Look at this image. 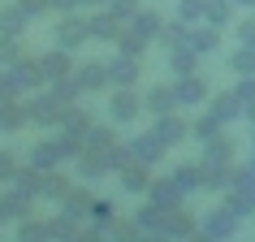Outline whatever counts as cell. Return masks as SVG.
Listing matches in <instances>:
<instances>
[{
    "label": "cell",
    "instance_id": "484cf974",
    "mask_svg": "<svg viewBox=\"0 0 255 242\" xmlns=\"http://www.w3.org/2000/svg\"><path fill=\"white\" fill-rule=\"evenodd\" d=\"M113 125H117V121H113ZM113 125H91V130H87V151H113L117 147Z\"/></svg>",
    "mask_w": 255,
    "mask_h": 242
},
{
    "label": "cell",
    "instance_id": "f1b7e54d",
    "mask_svg": "<svg viewBox=\"0 0 255 242\" xmlns=\"http://www.w3.org/2000/svg\"><path fill=\"white\" fill-rule=\"evenodd\" d=\"M169 65H173V74H195L199 52H195L190 43H182V48H173V52H169Z\"/></svg>",
    "mask_w": 255,
    "mask_h": 242
},
{
    "label": "cell",
    "instance_id": "bcb514c9",
    "mask_svg": "<svg viewBox=\"0 0 255 242\" xmlns=\"http://www.w3.org/2000/svg\"><path fill=\"white\" fill-rule=\"evenodd\" d=\"M82 4H108V0H82Z\"/></svg>",
    "mask_w": 255,
    "mask_h": 242
},
{
    "label": "cell",
    "instance_id": "8d00e7d4",
    "mask_svg": "<svg viewBox=\"0 0 255 242\" xmlns=\"http://www.w3.org/2000/svg\"><path fill=\"white\" fill-rule=\"evenodd\" d=\"M13 61H22V48H17V35H0V69H9Z\"/></svg>",
    "mask_w": 255,
    "mask_h": 242
},
{
    "label": "cell",
    "instance_id": "7dc6e473",
    "mask_svg": "<svg viewBox=\"0 0 255 242\" xmlns=\"http://www.w3.org/2000/svg\"><path fill=\"white\" fill-rule=\"evenodd\" d=\"M234 4H251V9H255V0H234Z\"/></svg>",
    "mask_w": 255,
    "mask_h": 242
},
{
    "label": "cell",
    "instance_id": "f6af8a7d",
    "mask_svg": "<svg viewBox=\"0 0 255 242\" xmlns=\"http://www.w3.org/2000/svg\"><path fill=\"white\" fill-rule=\"evenodd\" d=\"M242 117H247V121H251V125H255V100H251V104H247V108H242Z\"/></svg>",
    "mask_w": 255,
    "mask_h": 242
},
{
    "label": "cell",
    "instance_id": "b9f144b4",
    "mask_svg": "<svg viewBox=\"0 0 255 242\" xmlns=\"http://www.w3.org/2000/svg\"><path fill=\"white\" fill-rule=\"evenodd\" d=\"M22 9H26L30 17H43V13H52V0H17Z\"/></svg>",
    "mask_w": 255,
    "mask_h": 242
},
{
    "label": "cell",
    "instance_id": "9a60e30c",
    "mask_svg": "<svg viewBox=\"0 0 255 242\" xmlns=\"http://www.w3.org/2000/svg\"><path fill=\"white\" fill-rule=\"evenodd\" d=\"M177 104H182V100H177V87H147V95H143V108H147L151 117H164V113H173Z\"/></svg>",
    "mask_w": 255,
    "mask_h": 242
},
{
    "label": "cell",
    "instance_id": "d6986e66",
    "mask_svg": "<svg viewBox=\"0 0 255 242\" xmlns=\"http://www.w3.org/2000/svg\"><path fill=\"white\" fill-rule=\"evenodd\" d=\"M208 113H212V117H221L225 125H229L234 117H242V100H238V91H221V95H212V100H208Z\"/></svg>",
    "mask_w": 255,
    "mask_h": 242
},
{
    "label": "cell",
    "instance_id": "ba28073f",
    "mask_svg": "<svg viewBox=\"0 0 255 242\" xmlns=\"http://www.w3.org/2000/svg\"><path fill=\"white\" fill-rule=\"evenodd\" d=\"M74 82H78L87 95L113 87V82H108V65H104V61H82V65H74Z\"/></svg>",
    "mask_w": 255,
    "mask_h": 242
},
{
    "label": "cell",
    "instance_id": "ee69618b",
    "mask_svg": "<svg viewBox=\"0 0 255 242\" xmlns=\"http://www.w3.org/2000/svg\"><path fill=\"white\" fill-rule=\"evenodd\" d=\"M78 4H82V0H52V9H56V13H74Z\"/></svg>",
    "mask_w": 255,
    "mask_h": 242
},
{
    "label": "cell",
    "instance_id": "60d3db41",
    "mask_svg": "<svg viewBox=\"0 0 255 242\" xmlns=\"http://www.w3.org/2000/svg\"><path fill=\"white\" fill-rule=\"evenodd\" d=\"M113 212H117V208H113V199H95V203H91V216L100 221V225H108V221H113Z\"/></svg>",
    "mask_w": 255,
    "mask_h": 242
},
{
    "label": "cell",
    "instance_id": "6da1fadb",
    "mask_svg": "<svg viewBox=\"0 0 255 242\" xmlns=\"http://www.w3.org/2000/svg\"><path fill=\"white\" fill-rule=\"evenodd\" d=\"M69 108H74V100H65V95L52 87V91H39L30 100V121H35V125H61Z\"/></svg>",
    "mask_w": 255,
    "mask_h": 242
},
{
    "label": "cell",
    "instance_id": "4316f807",
    "mask_svg": "<svg viewBox=\"0 0 255 242\" xmlns=\"http://www.w3.org/2000/svg\"><path fill=\"white\" fill-rule=\"evenodd\" d=\"M91 195H87V190H69L65 199H61V212H69V216H78V221H87V216H91Z\"/></svg>",
    "mask_w": 255,
    "mask_h": 242
},
{
    "label": "cell",
    "instance_id": "52a82bcc",
    "mask_svg": "<svg viewBox=\"0 0 255 242\" xmlns=\"http://www.w3.org/2000/svg\"><path fill=\"white\" fill-rule=\"evenodd\" d=\"M147 169H151V164H147V160H138V156H134V160H126V164L117 169L121 186L130 190V195H147V186H151V173H147Z\"/></svg>",
    "mask_w": 255,
    "mask_h": 242
},
{
    "label": "cell",
    "instance_id": "5bb4252c",
    "mask_svg": "<svg viewBox=\"0 0 255 242\" xmlns=\"http://www.w3.org/2000/svg\"><path fill=\"white\" fill-rule=\"evenodd\" d=\"M108 82H113V87H134L138 82V56L117 52L113 61H108Z\"/></svg>",
    "mask_w": 255,
    "mask_h": 242
},
{
    "label": "cell",
    "instance_id": "4dcf8cb0",
    "mask_svg": "<svg viewBox=\"0 0 255 242\" xmlns=\"http://www.w3.org/2000/svg\"><path fill=\"white\" fill-rule=\"evenodd\" d=\"M190 130H195V138H199V143H208V138H216L221 130H225V121H221V117H212V113H203V117H195V121H190Z\"/></svg>",
    "mask_w": 255,
    "mask_h": 242
},
{
    "label": "cell",
    "instance_id": "d590c367",
    "mask_svg": "<svg viewBox=\"0 0 255 242\" xmlns=\"http://www.w3.org/2000/svg\"><path fill=\"white\" fill-rule=\"evenodd\" d=\"M208 13V0H177V17L182 22H203Z\"/></svg>",
    "mask_w": 255,
    "mask_h": 242
},
{
    "label": "cell",
    "instance_id": "7bdbcfd3",
    "mask_svg": "<svg viewBox=\"0 0 255 242\" xmlns=\"http://www.w3.org/2000/svg\"><path fill=\"white\" fill-rule=\"evenodd\" d=\"M238 43H247V48H255V17H247V22H238Z\"/></svg>",
    "mask_w": 255,
    "mask_h": 242
},
{
    "label": "cell",
    "instance_id": "83f0119b",
    "mask_svg": "<svg viewBox=\"0 0 255 242\" xmlns=\"http://www.w3.org/2000/svg\"><path fill=\"white\" fill-rule=\"evenodd\" d=\"M147 43H151V39H143V35H138L134 26H126V30H121V39H117V52H126V56H138V61H143Z\"/></svg>",
    "mask_w": 255,
    "mask_h": 242
},
{
    "label": "cell",
    "instance_id": "44dd1931",
    "mask_svg": "<svg viewBox=\"0 0 255 242\" xmlns=\"http://www.w3.org/2000/svg\"><path fill=\"white\" fill-rule=\"evenodd\" d=\"M130 26H134L138 35H143V39H151V43H156V39L164 35V26H169V22H164L160 13H151V9H138V13L130 17Z\"/></svg>",
    "mask_w": 255,
    "mask_h": 242
},
{
    "label": "cell",
    "instance_id": "8992f818",
    "mask_svg": "<svg viewBox=\"0 0 255 242\" xmlns=\"http://www.w3.org/2000/svg\"><path fill=\"white\" fill-rule=\"evenodd\" d=\"M91 39V26L82 22V17H74V13H65L61 17V26H56V48H82V43Z\"/></svg>",
    "mask_w": 255,
    "mask_h": 242
},
{
    "label": "cell",
    "instance_id": "74e56055",
    "mask_svg": "<svg viewBox=\"0 0 255 242\" xmlns=\"http://www.w3.org/2000/svg\"><path fill=\"white\" fill-rule=\"evenodd\" d=\"M229 65L238 69V74H255V48H247V43H242L238 52L229 56Z\"/></svg>",
    "mask_w": 255,
    "mask_h": 242
},
{
    "label": "cell",
    "instance_id": "cb8c5ba5",
    "mask_svg": "<svg viewBox=\"0 0 255 242\" xmlns=\"http://www.w3.org/2000/svg\"><path fill=\"white\" fill-rule=\"evenodd\" d=\"M26 22H30V13L22 4H4V9H0V35H22Z\"/></svg>",
    "mask_w": 255,
    "mask_h": 242
},
{
    "label": "cell",
    "instance_id": "e0dca14e",
    "mask_svg": "<svg viewBox=\"0 0 255 242\" xmlns=\"http://www.w3.org/2000/svg\"><path fill=\"white\" fill-rule=\"evenodd\" d=\"M61 160H69L65 147H61V138H43V143H35V151H30V164H39V169H56Z\"/></svg>",
    "mask_w": 255,
    "mask_h": 242
},
{
    "label": "cell",
    "instance_id": "7402d4cb",
    "mask_svg": "<svg viewBox=\"0 0 255 242\" xmlns=\"http://www.w3.org/2000/svg\"><path fill=\"white\" fill-rule=\"evenodd\" d=\"M108 169H113V156H108V151H82V156H78V173L87 177V182L104 177Z\"/></svg>",
    "mask_w": 255,
    "mask_h": 242
},
{
    "label": "cell",
    "instance_id": "5b68a950",
    "mask_svg": "<svg viewBox=\"0 0 255 242\" xmlns=\"http://www.w3.org/2000/svg\"><path fill=\"white\" fill-rule=\"evenodd\" d=\"M74 74V61H69V48H52V52H43L39 56V78L52 87V82L69 78Z\"/></svg>",
    "mask_w": 255,
    "mask_h": 242
},
{
    "label": "cell",
    "instance_id": "2e32d148",
    "mask_svg": "<svg viewBox=\"0 0 255 242\" xmlns=\"http://www.w3.org/2000/svg\"><path fill=\"white\" fill-rule=\"evenodd\" d=\"M186 43H190V48H195L199 56L216 52V48H221V26H212V22H203V26H190Z\"/></svg>",
    "mask_w": 255,
    "mask_h": 242
},
{
    "label": "cell",
    "instance_id": "d6a6232c",
    "mask_svg": "<svg viewBox=\"0 0 255 242\" xmlns=\"http://www.w3.org/2000/svg\"><path fill=\"white\" fill-rule=\"evenodd\" d=\"M91 125H95V121H91V113H82L78 104L69 108V113H65V121H61V130H69V134H82V138H87V130H91Z\"/></svg>",
    "mask_w": 255,
    "mask_h": 242
},
{
    "label": "cell",
    "instance_id": "ab89813d",
    "mask_svg": "<svg viewBox=\"0 0 255 242\" xmlns=\"http://www.w3.org/2000/svg\"><path fill=\"white\" fill-rule=\"evenodd\" d=\"M0 182H17V156L0 151Z\"/></svg>",
    "mask_w": 255,
    "mask_h": 242
},
{
    "label": "cell",
    "instance_id": "8fae6325",
    "mask_svg": "<svg viewBox=\"0 0 255 242\" xmlns=\"http://www.w3.org/2000/svg\"><path fill=\"white\" fill-rule=\"evenodd\" d=\"M177 100H182V104L186 108H195V104H208V100H212V95H208V82L199 78V74H177Z\"/></svg>",
    "mask_w": 255,
    "mask_h": 242
},
{
    "label": "cell",
    "instance_id": "3957f363",
    "mask_svg": "<svg viewBox=\"0 0 255 242\" xmlns=\"http://www.w3.org/2000/svg\"><path fill=\"white\" fill-rule=\"evenodd\" d=\"M30 199H35V195H26L22 186L4 190V195H0V225H17V221H26V216H30Z\"/></svg>",
    "mask_w": 255,
    "mask_h": 242
},
{
    "label": "cell",
    "instance_id": "836d02e7",
    "mask_svg": "<svg viewBox=\"0 0 255 242\" xmlns=\"http://www.w3.org/2000/svg\"><path fill=\"white\" fill-rule=\"evenodd\" d=\"M203 22H212V26H229V22H234V0H208Z\"/></svg>",
    "mask_w": 255,
    "mask_h": 242
},
{
    "label": "cell",
    "instance_id": "d4e9b609",
    "mask_svg": "<svg viewBox=\"0 0 255 242\" xmlns=\"http://www.w3.org/2000/svg\"><path fill=\"white\" fill-rule=\"evenodd\" d=\"M69 190H74V186H69L56 169H43V177H39V199H65Z\"/></svg>",
    "mask_w": 255,
    "mask_h": 242
},
{
    "label": "cell",
    "instance_id": "277c9868",
    "mask_svg": "<svg viewBox=\"0 0 255 242\" xmlns=\"http://www.w3.org/2000/svg\"><path fill=\"white\" fill-rule=\"evenodd\" d=\"M138 113H143V100H138L130 87H117V91H113V100H108V117L117 121V125H130Z\"/></svg>",
    "mask_w": 255,
    "mask_h": 242
},
{
    "label": "cell",
    "instance_id": "603a6c76",
    "mask_svg": "<svg viewBox=\"0 0 255 242\" xmlns=\"http://www.w3.org/2000/svg\"><path fill=\"white\" fill-rule=\"evenodd\" d=\"M169 177L177 182V190H182V195H190V190H203V160H199V164H177Z\"/></svg>",
    "mask_w": 255,
    "mask_h": 242
},
{
    "label": "cell",
    "instance_id": "7c38bea8",
    "mask_svg": "<svg viewBox=\"0 0 255 242\" xmlns=\"http://www.w3.org/2000/svg\"><path fill=\"white\" fill-rule=\"evenodd\" d=\"M130 151H134L138 160L156 164V160H160V156H164V151H169V143H164V138H160V130L151 125V130H143V134H138L134 143H130Z\"/></svg>",
    "mask_w": 255,
    "mask_h": 242
},
{
    "label": "cell",
    "instance_id": "4fadbf2b",
    "mask_svg": "<svg viewBox=\"0 0 255 242\" xmlns=\"http://www.w3.org/2000/svg\"><path fill=\"white\" fill-rule=\"evenodd\" d=\"M30 121V104L22 100H0V134H17Z\"/></svg>",
    "mask_w": 255,
    "mask_h": 242
},
{
    "label": "cell",
    "instance_id": "7a4b0ae2",
    "mask_svg": "<svg viewBox=\"0 0 255 242\" xmlns=\"http://www.w3.org/2000/svg\"><path fill=\"white\" fill-rule=\"evenodd\" d=\"M238 229H242V216L225 203V208H216V212L199 225V234H203V238H212V242H221V238H234Z\"/></svg>",
    "mask_w": 255,
    "mask_h": 242
},
{
    "label": "cell",
    "instance_id": "f35d334b",
    "mask_svg": "<svg viewBox=\"0 0 255 242\" xmlns=\"http://www.w3.org/2000/svg\"><path fill=\"white\" fill-rule=\"evenodd\" d=\"M104 9H113V13H117V17H121V22H130V17H134V13H138V0H108Z\"/></svg>",
    "mask_w": 255,
    "mask_h": 242
},
{
    "label": "cell",
    "instance_id": "30bf717a",
    "mask_svg": "<svg viewBox=\"0 0 255 242\" xmlns=\"http://www.w3.org/2000/svg\"><path fill=\"white\" fill-rule=\"evenodd\" d=\"M182 199H186V195L177 190L173 177H156V182L147 186V203H156L160 212H169V208H182Z\"/></svg>",
    "mask_w": 255,
    "mask_h": 242
},
{
    "label": "cell",
    "instance_id": "e575fe53",
    "mask_svg": "<svg viewBox=\"0 0 255 242\" xmlns=\"http://www.w3.org/2000/svg\"><path fill=\"white\" fill-rule=\"evenodd\" d=\"M186 35H190V22H182V17H177V22H169V26H164L160 43L173 52V48H182V43H186Z\"/></svg>",
    "mask_w": 255,
    "mask_h": 242
},
{
    "label": "cell",
    "instance_id": "1f68e13d",
    "mask_svg": "<svg viewBox=\"0 0 255 242\" xmlns=\"http://www.w3.org/2000/svg\"><path fill=\"white\" fill-rule=\"evenodd\" d=\"M17 238L22 242H35V238H56L52 221H17Z\"/></svg>",
    "mask_w": 255,
    "mask_h": 242
},
{
    "label": "cell",
    "instance_id": "f546056e",
    "mask_svg": "<svg viewBox=\"0 0 255 242\" xmlns=\"http://www.w3.org/2000/svg\"><path fill=\"white\" fill-rule=\"evenodd\" d=\"M203 160H234V143H229L225 130H221L216 138H208V143H203Z\"/></svg>",
    "mask_w": 255,
    "mask_h": 242
},
{
    "label": "cell",
    "instance_id": "9c48e42d",
    "mask_svg": "<svg viewBox=\"0 0 255 242\" xmlns=\"http://www.w3.org/2000/svg\"><path fill=\"white\" fill-rule=\"evenodd\" d=\"M87 26H91V39H100V43H117V39H121V30L130 26V22H121L113 9H104V13L87 17Z\"/></svg>",
    "mask_w": 255,
    "mask_h": 242
},
{
    "label": "cell",
    "instance_id": "ffe728a7",
    "mask_svg": "<svg viewBox=\"0 0 255 242\" xmlns=\"http://www.w3.org/2000/svg\"><path fill=\"white\" fill-rule=\"evenodd\" d=\"M190 234H195V221L182 208H169L164 212V225H160V238H190Z\"/></svg>",
    "mask_w": 255,
    "mask_h": 242
},
{
    "label": "cell",
    "instance_id": "ac0fdd59",
    "mask_svg": "<svg viewBox=\"0 0 255 242\" xmlns=\"http://www.w3.org/2000/svg\"><path fill=\"white\" fill-rule=\"evenodd\" d=\"M156 130H160V138L173 147V143H182V138H190L195 130H190V121H182L177 113H164V117H156Z\"/></svg>",
    "mask_w": 255,
    "mask_h": 242
}]
</instances>
